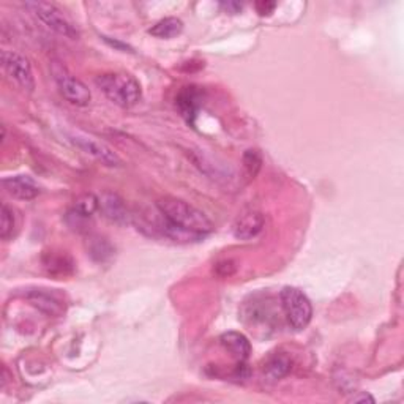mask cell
Returning <instances> with one entry per match:
<instances>
[{"label":"cell","mask_w":404,"mask_h":404,"mask_svg":"<svg viewBox=\"0 0 404 404\" xmlns=\"http://www.w3.org/2000/svg\"><path fill=\"white\" fill-rule=\"evenodd\" d=\"M157 207L161 217L175 228L193 232L196 236H204V234L214 231V223L210 222V218L204 212L185 201L177 200V197H161L157 202Z\"/></svg>","instance_id":"1"},{"label":"cell","mask_w":404,"mask_h":404,"mask_svg":"<svg viewBox=\"0 0 404 404\" xmlns=\"http://www.w3.org/2000/svg\"><path fill=\"white\" fill-rule=\"evenodd\" d=\"M95 82L104 97L120 108H131L143 97L141 84L126 73H103L97 77Z\"/></svg>","instance_id":"2"},{"label":"cell","mask_w":404,"mask_h":404,"mask_svg":"<svg viewBox=\"0 0 404 404\" xmlns=\"http://www.w3.org/2000/svg\"><path fill=\"white\" fill-rule=\"evenodd\" d=\"M280 299L290 327L295 330L307 329L311 322V317H313V307H311L307 294L297 288L286 286L283 288Z\"/></svg>","instance_id":"3"},{"label":"cell","mask_w":404,"mask_h":404,"mask_svg":"<svg viewBox=\"0 0 404 404\" xmlns=\"http://www.w3.org/2000/svg\"><path fill=\"white\" fill-rule=\"evenodd\" d=\"M24 6L27 10H31L33 16L38 18L46 27H49L55 33L62 35V37H67L70 40H76L80 37V32L76 31V27L70 23L67 16L63 15V11L54 4L33 0V2H26Z\"/></svg>","instance_id":"4"},{"label":"cell","mask_w":404,"mask_h":404,"mask_svg":"<svg viewBox=\"0 0 404 404\" xmlns=\"http://www.w3.org/2000/svg\"><path fill=\"white\" fill-rule=\"evenodd\" d=\"M51 73L60 94L70 103L75 106H87L90 103L92 94L89 87L81 80H77L76 76L70 73L65 65H62L60 62H53Z\"/></svg>","instance_id":"5"},{"label":"cell","mask_w":404,"mask_h":404,"mask_svg":"<svg viewBox=\"0 0 404 404\" xmlns=\"http://www.w3.org/2000/svg\"><path fill=\"white\" fill-rule=\"evenodd\" d=\"M0 58H2L4 72L9 75L10 80H13L18 86L29 92L35 89L33 72L29 59L16 51H9V49H4Z\"/></svg>","instance_id":"6"},{"label":"cell","mask_w":404,"mask_h":404,"mask_svg":"<svg viewBox=\"0 0 404 404\" xmlns=\"http://www.w3.org/2000/svg\"><path fill=\"white\" fill-rule=\"evenodd\" d=\"M26 300L48 316L59 317L67 311L65 297L55 289H29L26 293Z\"/></svg>","instance_id":"7"},{"label":"cell","mask_w":404,"mask_h":404,"mask_svg":"<svg viewBox=\"0 0 404 404\" xmlns=\"http://www.w3.org/2000/svg\"><path fill=\"white\" fill-rule=\"evenodd\" d=\"M72 143L80 147L82 152H86L90 157H94L95 160H98L100 163H103L104 166H120V158L119 155L111 151L108 146H104L103 143H98V141L87 138V136H81V134H75L72 136Z\"/></svg>","instance_id":"8"},{"label":"cell","mask_w":404,"mask_h":404,"mask_svg":"<svg viewBox=\"0 0 404 404\" xmlns=\"http://www.w3.org/2000/svg\"><path fill=\"white\" fill-rule=\"evenodd\" d=\"M2 185L6 193L21 201H31L40 195V187L29 175L5 177Z\"/></svg>","instance_id":"9"},{"label":"cell","mask_w":404,"mask_h":404,"mask_svg":"<svg viewBox=\"0 0 404 404\" xmlns=\"http://www.w3.org/2000/svg\"><path fill=\"white\" fill-rule=\"evenodd\" d=\"M264 215L259 214V212H248V214H244L234 224V237L239 240H251L259 236V232L264 229Z\"/></svg>","instance_id":"10"},{"label":"cell","mask_w":404,"mask_h":404,"mask_svg":"<svg viewBox=\"0 0 404 404\" xmlns=\"http://www.w3.org/2000/svg\"><path fill=\"white\" fill-rule=\"evenodd\" d=\"M188 155L191 157V160H193L195 166L200 168V171L204 173L207 177H210V179L218 180V182H222V180L226 182L232 177V173H229L228 168L223 165H218L214 158L209 157V155H205L202 151H191Z\"/></svg>","instance_id":"11"},{"label":"cell","mask_w":404,"mask_h":404,"mask_svg":"<svg viewBox=\"0 0 404 404\" xmlns=\"http://www.w3.org/2000/svg\"><path fill=\"white\" fill-rule=\"evenodd\" d=\"M100 209L106 218H109L111 222L119 224L130 223V214L129 209L124 202L122 197L116 193H106L100 197Z\"/></svg>","instance_id":"12"},{"label":"cell","mask_w":404,"mask_h":404,"mask_svg":"<svg viewBox=\"0 0 404 404\" xmlns=\"http://www.w3.org/2000/svg\"><path fill=\"white\" fill-rule=\"evenodd\" d=\"M219 342H222L224 349L228 351L237 361H240V364H244V361L250 357L251 344L244 333L226 332L223 333L222 338H219Z\"/></svg>","instance_id":"13"},{"label":"cell","mask_w":404,"mask_h":404,"mask_svg":"<svg viewBox=\"0 0 404 404\" xmlns=\"http://www.w3.org/2000/svg\"><path fill=\"white\" fill-rule=\"evenodd\" d=\"M175 104L179 106L182 116L187 119V122L193 124L196 111L201 104V94L196 90V87H187L185 90L180 92L179 97H177Z\"/></svg>","instance_id":"14"},{"label":"cell","mask_w":404,"mask_h":404,"mask_svg":"<svg viewBox=\"0 0 404 404\" xmlns=\"http://www.w3.org/2000/svg\"><path fill=\"white\" fill-rule=\"evenodd\" d=\"M43 266L51 275H68L73 272V261L65 253H46Z\"/></svg>","instance_id":"15"},{"label":"cell","mask_w":404,"mask_h":404,"mask_svg":"<svg viewBox=\"0 0 404 404\" xmlns=\"http://www.w3.org/2000/svg\"><path fill=\"white\" fill-rule=\"evenodd\" d=\"M183 31V23L179 18H165L158 21L157 24H155L148 33L153 35V37L157 38H163V40H169V38H174Z\"/></svg>","instance_id":"16"},{"label":"cell","mask_w":404,"mask_h":404,"mask_svg":"<svg viewBox=\"0 0 404 404\" xmlns=\"http://www.w3.org/2000/svg\"><path fill=\"white\" fill-rule=\"evenodd\" d=\"M290 368H293V361H290V359L283 356V354H280V356L276 354L275 357H272L266 364V374L272 379H281L290 371Z\"/></svg>","instance_id":"17"},{"label":"cell","mask_w":404,"mask_h":404,"mask_svg":"<svg viewBox=\"0 0 404 404\" xmlns=\"http://www.w3.org/2000/svg\"><path fill=\"white\" fill-rule=\"evenodd\" d=\"M98 209H100V200H98L95 195L86 193V195H81L75 201L73 212H76L77 215L87 218V217L94 215Z\"/></svg>","instance_id":"18"},{"label":"cell","mask_w":404,"mask_h":404,"mask_svg":"<svg viewBox=\"0 0 404 404\" xmlns=\"http://www.w3.org/2000/svg\"><path fill=\"white\" fill-rule=\"evenodd\" d=\"M114 253V248L108 242L106 239L102 237H94L89 240V254L92 258L98 262H103L106 259H109Z\"/></svg>","instance_id":"19"},{"label":"cell","mask_w":404,"mask_h":404,"mask_svg":"<svg viewBox=\"0 0 404 404\" xmlns=\"http://www.w3.org/2000/svg\"><path fill=\"white\" fill-rule=\"evenodd\" d=\"M16 219L13 210L6 204H2V217H0V237L2 240H9L13 237V232H15Z\"/></svg>","instance_id":"20"},{"label":"cell","mask_w":404,"mask_h":404,"mask_svg":"<svg viewBox=\"0 0 404 404\" xmlns=\"http://www.w3.org/2000/svg\"><path fill=\"white\" fill-rule=\"evenodd\" d=\"M261 166H262L261 153L258 151H253V148L246 151L244 155V171L248 179H254L261 171Z\"/></svg>","instance_id":"21"},{"label":"cell","mask_w":404,"mask_h":404,"mask_svg":"<svg viewBox=\"0 0 404 404\" xmlns=\"http://www.w3.org/2000/svg\"><path fill=\"white\" fill-rule=\"evenodd\" d=\"M237 271V266H236V262H234L232 259H226V261H222V262H218V264L215 266V273L218 276H222V278H226V276H231L236 273Z\"/></svg>","instance_id":"22"},{"label":"cell","mask_w":404,"mask_h":404,"mask_svg":"<svg viewBox=\"0 0 404 404\" xmlns=\"http://www.w3.org/2000/svg\"><path fill=\"white\" fill-rule=\"evenodd\" d=\"M275 9H276V2H268V0L256 2V11L259 16H271Z\"/></svg>","instance_id":"23"},{"label":"cell","mask_w":404,"mask_h":404,"mask_svg":"<svg viewBox=\"0 0 404 404\" xmlns=\"http://www.w3.org/2000/svg\"><path fill=\"white\" fill-rule=\"evenodd\" d=\"M222 9L226 13H229V15H239L242 11L244 5L240 2H234V0H228V2H222Z\"/></svg>","instance_id":"24"},{"label":"cell","mask_w":404,"mask_h":404,"mask_svg":"<svg viewBox=\"0 0 404 404\" xmlns=\"http://www.w3.org/2000/svg\"><path fill=\"white\" fill-rule=\"evenodd\" d=\"M349 401L351 403H374V398L370 393H359L356 396H352Z\"/></svg>","instance_id":"25"},{"label":"cell","mask_w":404,"mask_h":404,"mask_svg":"<svg viewBox=\"0 0 404 404\" xmlns=\"http://www.w3.org/2000/svg\"><path fill=\"white\" fill-rule=\"evenodd\" d=\"M106 41H108V43L111 45V46H116V48H120V49H124V51H126V49H130L129 46L126 45H122V43H119V41H111L109 38H104Z\"/></svg>","instance_id":"26"}]
</instances>
